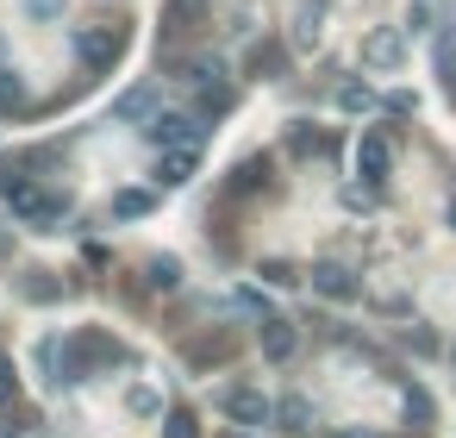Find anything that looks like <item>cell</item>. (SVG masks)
Wrapping results in <instances>:
<instances>
[{
  "instance_id": "6da1fadb",
  "label": "cell",
  "mask_w": 456,
  "mask_h": 438,
  "mask_svg": "<svg viewBox=\"0 0 456 438\" xmlns=\"http://www.w3.org/2000/svg\"><path fill=\"white\" fill-rule=\"evenodd\" d=\"M63 382H82V376H101V369H126L132 363V351L113 338V332H101V326H88V332H76L69 344H63Z\"/></svg>"
},
{
  "instance_id": "7a4b0ae2",
  "label": "cell",
  "mask_w": 456,
  "mask_h": 438,
  "mask_svg": "<svg viewBox=\"0 0 456 438\" xmlns=\"http://www.w3.org/2000/svg\"><path fill=\"white\" fill-rule=\"evenodd\" d=\"M76 57H82L88 76H107L126 57V26H88V32H76Z\"/></svg>"
},
{
  "instance_id": "3957f363",
  "label": "cell",
  "mask_w": 456,
  "mask_h": 438,
  "mask_svg": "<svg viewBox=\"0 0 456 438\" xmlns=\"http://www.w3.org/2000/svg\"><path fill=\"white\" fill-rule=\"evenodd\" d=\"M144 138H151L157 151H175V145L200 151V145H207V120H200V113H151Z\"/></svg>"
},
{
  "instance_id": "277c9868",
  "label": "cell",
  "mask_w": 456,
  "mask_h": 438,
  "mask_svg": "<svg viewBox=\"0 0 456 438\" xmlns=\"http://www.w3.org/2000/svg\"><path fill=\"white\" fill-rule=\"evenodd\" d=\"M362 63L369 70H400L406 63V26H375L362 38Z\"/></svg>"
},
{
  "instance_id": "5b68a950",
  "label": "cell",
  "mask_w": 456,
  "mask_h": 438,
  "mask_svg": "<svg viewBox=\"0 0 456 438\" xmlns=\"http://www.w3.org/2000/svg\"><path fill=\"white\" fill-rule=\"evenodd\" d=\"M387 169H394V145H387V132H362V138H356V176H362L369 188H381Z\"/></svg>"
},
{
  "instance_id": "8992f818",
  "label": "cell",
  "mask_w": 456,
  "mask_h": 438,
  "mask_svg": "<svg viewBox=\"0 0 456 438\" xmlns=\"http://www.w3.org/2000/svg\"><path fill=\"white\" fill-rule=\"evenodd\" d=\"M219 407H225L238 426H269V419H275L269 394H256V388H225V394H219Z\"/></svg>"
},
{
  "instance_id": "52a82bcc",
  "label": "cell",
  "mask_w": 456,
  "mask_h": 438,
  "mask_svg": "<svg viewBox=\"0 0 456 438\" xmlns=\"http://www.w3.org/2000/svg\"><path fill=\"white\" fill-rule=\"evenodd\" d=\"M313 288H319L325 301H356V294H362V282H356L344 263H319V269H313Z\"/></svg>"
},
{
  "instance_id": "ba28073f",
  "label": "cell",
  "mask_w": 456,
  "mask_h": 438,
  "mask_svg": "<svg viewBox=\"0 0 456 438\" xmlns=\"http://www.w3.org/2000/svg\"><path fill=\"white\" fill-rule=\"evenodd\" d=\"M194 163H200V151L175 145V151H163V163H157V182H163V188H182V182L194 176Z\"/></svg>"
},
{
  "instance_id": "9c48e42d",
  "label": "cell",
  "mask_w": 456,
  "mask_h": 438,
  "mask_svg": "<svg viewBox=\"0 0 456 438\" xmlns=\"http://www.w3.org/2000/svg\"><path fill=\"white\" fill-rule=\"evenodd\" d=\"M294 344H300V338H294V326H288V319H263V357H269V363H288V357H294Z\"/></svg>"
},
{
  "instance_id": "30bf717a",
  "label": "cell",
  "mask_w": 456,
  "mask_h": 438,
  "mask_svg": "<svg viewBox=\"0 0 456 438\" xmlns=\"http://www.w3.org/2000/svg\"><path fill=\"white\" fill-rule=\"evenodd\" d=\"M232 351H238V338H232V332H213V338L188 344V363H194V369H213V363H225Z\"/></svg>"
},
{
  "instance_id": "8fae6325",
  "label": "cell",
  "mask_w": 456,
  "mask_h": 438,
  "mask_svg": "<svg viewBox=\"0 0 456 438\" xmlns=\"http://www.w3.org/2000/svg\"><path fill=\"white\" fill-rule=\"evenodd\" d=\"M319 20H325V0H300V13H294V45L300 51L319 45Z\"/></svg>"
},
{
  "instance_id": "7c38bea8",
  "label": "cell",
  "mask_w": 456,
  "mask_h": 438,
  "mask_svg": "<svg viewBox=\"0 0 456 438\" xmlns=\"http://www.w3.org/2000/svg\"><path fill=\"white\" fill-rule=\"evenodd\" d=\"M113 113H119V120H151V113H157V88H151V82H138V88H126Z\"/></svg>"
},
{
  "instance_id": "4fadbf2b",
  "label": "cell",
  "mask_w": 456,
  "mask_h": 438,
  "mask_svg": "<svg viewBox=\"0 0 456 438\" xmlns=\"http://www.w3.org/2000/svg\"><path fill=\"white\" fill-rule=\"evenodd\" d=\"M275 419L288 432H313V401L306 394H288V401H275Z\"/></svg>"
},
{
  "instance_id": "5bb4252c",
  "label": "cell",
  "mask_w": 456,
  "mask_h": 438,
  "mask_svg": "<svg viewBox=\"0 0 456 438\" xmlns=\"http://www.w3.org/2000/svg\"><path fill=\"white\" fill-rule=\"evenodd\" d=\"M232 188H244V194L269 188V157H250V163H238V169H232Z\"/></svg>"
},
{
  "instance_id": "9a60e30c",
  "label": "cell",
  "mask_w": 456,
  "mask_h": 438,
  "mask_svg": "<svg viewBox=\"0 0 456 438\" xmlns=\"http://www.w3.org/2000/svg\"><path fill=\"white\" fill-rule=\"evenodd\" d=\"M126 407H132V419H157V413H163V394H157V388H144V382H138V388H132V394H126Z\"/></svg>"
},
{
  "instance_id": "2e32d148",
  "label": "cell",
  "mask_w": 456,
  "mask_h": 438,
  "mask_svg": "<svg viewBox=\"0 0 456 438\" xmlns=\"http://www.w3.org/2000/svg\"><path fill=\"white\" fill-rule=\"evenodd\" d=\"M163 438H200V419H194L188 407H169V413H163Z\"/></svg>"
},
{
  "instance_id": "e0dca14e",
  "label": "cell",
  "mask_w": 456,
  "mask_h": 438,
  "mask_svg": "<svg viewBox=\"0 0 456 438\" xmlns=\"http://www.w3.org/2000/svg\"><path fill=\"white\" fill-rule=\"evenodd\" d=\"M200 13H207V0H169V32H194Z\"/></svg>"
},
{
  "instance_id": "ac0fdd59",
  "label": "cell",
  "mask_w": 456,
  "mask_h": 438,
  "mask_svg": "<svg viewBox=\"0 0 456 438\" xmlns=\"http://www.w3.org/2000/svg\"><path fill=\"white\" fill-rule=\"evenodd\" d=\"M151 207H157V194H144V188H126V194L113 201V213H119V219H138V213H151Z\"/></svg>"
},
{
  "instance_id": "d6986e66",
  "label": "cell",
  "mask_w": 456,
  "mask_h": 438,
  "mask_svg": "<svg viewBox=\"0 0 456 438\" xmlns=\"http://www.w3.org/2000/svg\"><path fill=\"white\" fill-rule=\"evenodd\" d=\"M26 107V82L13 70H0V113H20Z\"/></svg>"
},
{
  "instance_id": "ffe728a7",
  "label": "cell",
  "mask_w": 456,
  "mask_h": 438,
  "mask_svg": "<svg viewBox=\"0 0 456 438\" xmlns=\"http://www.w3.org/2000/svg\"><path fill=\"white\" fill-rule=\"evenodd\" d=\"M325 151H331L325 132H294V157H325Z\"/></svg>"
},
{
  "instance_id": "44dd1931",
  "label": "cell",
  "mask_w": 456,
  "mask_h": 438,
  "mask_svg": "<svg viewBox=\"0 0 456 438\" xmlns=\"http://www.w3.org/2000/svg\"><path fill=\"white\" fill-rule=\"evenodd\" d=\"M13 394H20V376H13V357L0 351V407H13Z\"/></svg>"
},
{
  "instance_id": "7402d4cb",
  "label": "cell",
  "mask_w": 456,
  "mask_h": 438,
  "mask_svg": "<svg viewBox=\"0 0 456 438\" xmlns=\"http://www.w3.org/2000/svg\"><path fill=\"white\" fill-rule=\"evenodd\" d=\"M269 70H281V51L275 45H256L250 51V76H269Z\"/></svg>"
},
{
  "instance_id": "603a6c76",
  "label": "cell",
  "mask_w": 456,
  "mask_h": 438,
  "mask_svg": "<svg viewBox=\"0 0 456 438\" xmlns=\"http://www.w3.org/2000/svg\"><path fill=\"white\" fill-rule=\"evenodd\" d=\"M26 294H32V301H57L63 288H57V282H51V276L38 269V276H26Z\"/></svg>"
},
{
  "instance_id": "cb8c5ba5",
  "label": "cell",
  "mask_w": 456,
  "mask_h": 438,
  "mask_svg": "<svg viewBox=\"0 0 456 438\" xmlns=\"http://www.w3.org/2000/svg\"><path fill=\"white\" fill-rule=\"evenodd\" d=\"M406 419L431 426V401H425V388H406Z\"/></svg>"
},
{
  "instance_id": "d4e9b609",
  "label": "cell",
  "mask_w": 456,
  "mask_h": 438,
  "mask_svg": "<svg viewBox=\"0 0 456 438\" xmlns=\"http://www.w3.org/2000/svg\"><path fill=\"white\" fill-rule=\"evenodd\" d=\"M63 7H69V0H26L32 20H63Z\"/></svg>"
},
{
  "instance_id": "484cf974",
  "label": "cell",
  "mask_w": 456,
  "mask_h": 438,
  "mask_svg": "<svg viewBox=\"0 0 456 438\" xmlns=\"http://www.w3.org/2000/svg\"><path fill=\"white\" fill-rule=\"evenodd\" d=\"M151 282H157V288H175V257H157V263H151Z\"/></svg>"
},
{
  "instance_id": "4316f807",
  "label": "cell",
  "mask_w": 456,
  "mask_h": 438,
  "mask_svg": "<svg viewBox=\"0 0 456 438\" xmlns=\"http://www.w3.org/2000/svg\"><path fill=\"white\" fill-rule=\"evenodd\" d=\"M26 432V413H13V407H0V438H20Z\"/></svg>"
},
{
  "instance_id": "83f0119b",
  "label": "cell",
  "mask_w": 456,
  "mask_h": 438,
  "mask_svg": "<svg viewBox=\"0 0 456 438\" xmlns=\"http://www.w3.org/2000/svg\"><path fill=\"white\" fill-rule=\"evenodd\" d=\"M338 107H350V113H362V107H369V88H356V82H350V88L338 95Z\"/></svg>"
},
{
  "instance_id": "f1b7e54d",
  "label": "cell",
  "mask_w": 456,
  "mask_h": 438,
  "mask_svg": "<svg viewBox=\"0 0 456 438\" xmlns=\"http://www.w3.org/2000/svg\"><path fill=\"white\" fill-rule=\"evenodd\" d=\"M437 63H444V82H450V95H456V38L437 51Z\"/></svg>"
},
{
  "instance_id": "f546056e",
  "label": "cell",
  "mask_w": 456,
  "mask_h": 438,
  "mask_svg": "<svg viewBox=\"0 0 456 438\" xmlns=\"http://www.w3.org/2000/svg\"><path fill=\"white\" fill-rule=\"evenodd\" d=\"M425 26H431V7L419 0V7H406V32H425Z\"/></svg>"
},
{
  "instance_id": "4dcf8cb0",
  "label": "cell",
  "mask_w": 456,
  "mask_h": 438,
  "mask_svg": "<svg viewBox=\"0 0 456 438\" xmlns=\"http://www.w3.org/2000/svg\"><path fill=\"white\" fill-rule=\"evenodd\" d=\"M263 276H269V282H300V269H294V263H263Z\"/></svg>"
},
{
  "instance_id": "1f68e13d",
  "label": "cell",
  "mask_w": 456,
  "mask_h": 438,
  "mask_svg": "<svg viewBox=\"0 0 456 438\" xmlns=\"http://www.w3.org/2000/svg\"><path fill=\"white\" fill-rule=\"evenodd\" d=\"M331 438H375V432H331Z\"/></svg>"
},
{
  "instance_id": "d6a6232c",
  "label": "cell",
  "mask_w": 456,
  "mask_h": 438,
  "mask_svg": "<svg viewBox=\"0 0 456 438\" xmlns=\"http://www.w3.org/2000/svg\"><path fill=\"white\" fill-rule=\"evenodd\" d=\"M450 232H456V201H450Z\"/></svg>"
},
{
  "instance_id": "836d02e7",
  "label": "cell",
  "mask_w": 456,
  "mask_h": 438,
  "mask_svg": "<svg viewBox=\"0 0 456 438\" xmlns=\"http://www.w3.org/2000/svg\"><path fill=\"white\" fill-rule=\"evenodd\" d=\"M232 438H250V432H232Z\"/></svg>"
}]
</instances>
